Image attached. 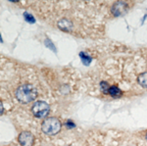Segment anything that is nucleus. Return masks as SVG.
I'll return each mask as SVG.
<instances>
[{
	"mask_svg": "<svg viewBox=\"0 0 147 146\" xmlns=\"http://www.w3.org/2000/svg\"><path fill=\"white\" fill-rule=\"evenodd\" d=\"M58 27L60 28L63 32H69V30L72 29L73 25H72V23H71L70 21L66 20V19H62L61 21H59Z\"/></svg>",
	"mask_w": 147,
	"mask_h": 146,
	"instance_id": "6",
	"label": "nucleus"
},
{
	"mask_svg": "<svg viewBox=\"0 0 147 146\" xmlns=\"http://www.w3.org/2000/svg\"><path fill=\"white\" fill-rule=\"evenodd\" d=\"M80 57L82 59V64L85 65V66H89L91 63V57L90 56H88L86 53L84 52H80Z\"/></svg>",
	"mask_w": 147,
	"mask_h": 146,
	"instance_id": "9",
	"label": "nucleus"
},
{
	"mask_svg": "<svg viewBox=\"0 0 147 146\" xmlns=\"http://www.w3.org/2000/svg\"><path fill=\"white\" fill-rule=\"evenodd\" d=\"M44 43H45V45L48 47V48H50V49H52V50L54 51V52H56V48L54 47V44L52 43V42H50V40H49L48 38H46L45 39V41H44Z\"/></svg>",
	"mask_w": 147,
	"mask_h": 146,
	"instance_id": "12",
	"label": "nucleus"
},
{
	"mask_svg": "<svg viewBox=\"0 0 147 146\" xmlns=\"http://www.w3.org/2000/svg\"><path fill=\"white\" fill-rule=\"evenodd\" d=\"M18 140L22 146H32L34 142V136L30 131H23L19 135Z\"/></svg>",
	"mask_w": 147,
	"mask_h": 146,
	"instance_id": "4",
	"label": "nucleus"
},
{
	"mask_svg": "<svg viewBox=\"0 0 147 146\" xmlns=\"http://www.w3.org/2000/svg\"><path fill=\"white\" fill-rule=\"evenodd\" d=\"M127 11V5L125 2H116L115 5L113 6L112 8V12L115 16H121L124 15L125 12Z\"/></svg>",
	"mask_w": 147,
	"mask_h": 146,
	"instance_id": "5",
	"label": "nucleus"
},
{
	"mask_svg": "<svg viewBox=\"0 0 147 146\" xmlns=\"http://www.w3.org/2000/svg\"><path fill=\"white\" fill-rule=\"evenodd\" d=\"M65 126H66V128H67V129H73V128H75V126H76V124H74L72 121H67V122H66V124H65Z\"/></svg>",
	"mask_w": 147,
	"mask_h": 146,
	"instance_id": "13",
	"label": "nucleus"
},
{
	"mask_svg": "<svg viewBox=\"0 0 147 146\" xmlns=\"http://www.w3.org/2000/svg\"><path fill=\"white\" fill-rule=\"evenodd\" d=\"M138 83L140 84L142 87H146L147 88V72L142 73L138 76Z\"/></svg>",
	"mask_w": 147,
	"mask_h": 146,
	"instance_id": "8",
	"label": "nucleus"
},
{
	"mask_svg": "<svg viewBox=\"0 0 147 146\" xmlns=\"http://www.w3.org/2000/svg\"><path fill=\"white\" fill-rule=\"evenodd\" d=\"M37 91L32 84H23L16 90V98L21 103H30L35 99Z\"/></svg>",
	"mask_w": 147,
	"mask_h": 146,
	"instance_id": "1",
	"label": "nucleus"
},
{
	"mask_svg": "<svg viewBox=\"0 0 147 146\" xmlns=\"http://www.w3.org/2000/svg\"><path fill=\"white\" fill-rule=\"evenodd\" d=\"M0 105H1V115H3V104H2V102L0 103Z\"/></svg>",
	"mask_w": 147,
	"mask_h": 146,
	"instance_id": "14",
	"label": "nucleus"
},
{
	"mask_svg": "<svg viewBox=\"0 0 147 146\" xmlns=\"http://www.w3.org/2000/svg\"><path fill=\"white\" fill-rule=\"evenodd\" d=\"M61 122L55 117H50L44 120L41 124V129L47 135H55L61 129Z\"/></svg>",
	"mask_w": 147,
	"mask_h": 146,
	"instance_id": "2",
	"label": "nucleus"
},
{
	"mask_svg": "<svg viewBox=\"0 0 147 146\" xmlns=\"http://www.w3.org/2000/svg\"><path fill=\"white\" fill-rule=\"evenodd\" d=\"M109 88H110V86H109L108 82H106V81H101L100 82V89H101V91L103 93L108 94Z\"/></svg>",
	"mask_w": 147,
	"mask_h": 146,
	"instance_id": "11",
	"label": "nucleus"
},
{
	"mask_svg": "<svg viewBox=\"0 0 147 146\" xmlns=\"http://www.w3.org/2000/svg\"><path fill=\"white\" fill-rule=\"evenodd\" d=\"M108 94H110L111 96H114V97H118V96L122 95V91L118 86H110L108 90Z\"/></svg>",
	"mask_w": 147,
	"mask_h": 146,
	"instance_id": "7",
	"label": "nucleus"
},
{
	"mask_svg": "<svg viewBox=\"0 0 147 146\" xmlns=\"http://www.w3.org/2000/svg\"><path fill=\"white\" fill-rule=\"evenodd\" d=\"M24 18H25V20L30 24L35 23V19L34 18V16H32V14L28 13V12H25V13H24Z\"/></svg>",
	"mask_w": 147,
	"mask_h": 146,
	"instance_id": "10",
	"label": "nucleus"
},
{
	"mask_svg": "<svg viewBox=\"0 0 147 146\" xmlns=\"http://www.w3.org/2000/svg\"><path fill=\"white\" fill-rule=\"evenodd\" d=\"M50 111V106L44 101H36L32 106V113L36 118H44Z\"/></svg>",
	"mask_w": 147,
	"mask_h": 146,
	"instance_id": "3",
	"label": "nucleus"
},
{
	"mask_svg": "<svg viewBox=\"0 0 147 146\" xmlns=\"http://www.w3.org/2000/svg\"><path fill=\"white\" fill-rule=\"evenodd\" d=\"M146 139H147V133H146Z\"/></svg>",
	"mask_w": 147,
	"mask_h": 146,
	"instance_id": "15",
	"label": "nucleus"
}]
</instances>
